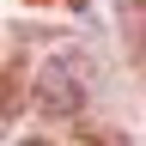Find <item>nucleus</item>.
Here are the masks:
<instances>
[{"mask_svg":"<svg viewBox=\"0 0 146 146\" xmlns=\"http://www.w3.org/2000/svg\"><path fill=\"white\" fill-rule=\"evenodd\" d=\"M85 104V61L79 55H49L36 73V110L43 116H79Z\"/></svg>","mask_w":146,"mask_h":146,"instance_id":"nucleus-1","label":"nucleus"},{"mask_svg":"<svg viewBox=\"0 0 146 146\" xmlns=\"http://www.w3.org/2000/svg\"><path fill=\"white\" fill-rule=\"evenodd\" d=\"M18 146H49V140H18Z\"/></svg>","mask_w":146,"mask_h":146,"instance_id":"nucleus-2","label":"nucleus"}]
</instances>
